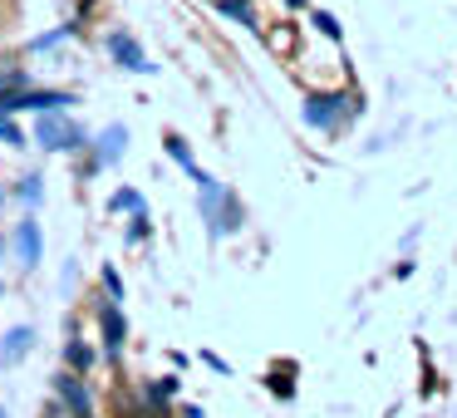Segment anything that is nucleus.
Masks as SVG:
<instances>
[{
  "instance_id": "obj_1",
  "label": "nucleus",
  "mask_w": 457,
  "mask_h": 418,
  "mask_svg": "<svg viewBox=\"0 0 457 418\" xmlns=\"http://www.w3.org/2000/svg\"><path fill=\"white\" fill-rule=\"evenodd\" d=\"M40 138H45V148H74V143H79V129L64 123V119H45L40 123Z\"/></svg>"
},
{
  "instance_id": "obj_2",
  "label": "nucleus",
  "mask_w": 457,
  "mask_h": 418,
  "mask_svg": "<svg viewBox=\"0 0 457 418\" xmlns=\"http://www.w3.org/2000/svg\"><path fill=\"white\" fill-rule=\"evenodd\" d=\"M15 247H21V261H25V266H35V261H40V231H35V222H21V231H15Z\"/></svg>"
},
{
  "instance_id": "obj_3",
  "label": "nucleus",
  "mask_w": 457,
  "mask_h": 418,
  "mask_svg": "<svg viewBox=\"0 0 457 418\" xmlns=\"http://www.w3.org/2000/svg\"><path fill=\"white\" fill-rule=\"evenodd\" d=\"M60 394H64V398H70V404H74V414H84V418H89V394H84V389L74 384L70 374L60 379Z\"/></svg>"
},
{
  "instance_id": "obj_4",
  "label": "nucleus",
  "mask_w": 457,
  "mask_h": 418,
  "mask_svg": "<svg viewBox=\"0 0 457 418\" xmlns=\"http://www.w3.org/2000/svg\"><path fill=\"white\" fill-rule=\"evenodd\" d=\"M113 54H119V60H129V70H153V64H143L138 45H133V40H123V35L113 40Z\"/></svg>"
},
{
  "instance_id": "obj_5",
  "label": "nucleus",
  "mask_w": 457,
  "mask_h": 418,
  "mask_svg": "<svg viewBox=\"0 0 457 418\" xmlns=\"http://www.w3.org/2000/svg\"><path fill=\"white\" fill-rule=\"evenodd\" d=\"M25 349H30V330H15V335L5 339V364H11V359H21Z\"/></svg>"
},
{
  "instance_id": "obj_6",
  "label": "nucleus",
  "mask_w": 457,
  "mask_h": 418,
  "mask_svg": "<svg viewBox=\"0 0 457 418\" xmlns=\"http://www.w3.org/2000/svg\"><path fill=\"white\" fill-rule=\"evenodd\" d=\"M104 330H109V349H119V345H123V320H119V310H104Z\"/></svg>"
},
{
  "instance_id": "obj_7",
  "label": "nucleus",
  "mask_w": 457,
  "mask_h": 418,
  "mask_svg": "<svg viewBox=\"0 0 457 418\" xmlns=\"http://www.w3.org/2000/svg\"><path fill=\"white\" fill-rule=\"evenodd\" d=\"M221 11H227V15H237V21H246V25H251V0H221Z\"/></svg>"
},
{
  "instance_id": "obj_8",
  "label": "nucleus",
  "mask_w": 457,
  "mask_h": 418,
  "mask_svg": "<svg viewBox=\"0 0 457 418\" xmlns=\"http://www.w3.org/2000/svg\"><path fill=\"white\" fill-rule=\"evenodd\" d=\"M0 138H5V143H21V133H15V123H5V119H0Z\"/></svg>"
}]
</instances>
